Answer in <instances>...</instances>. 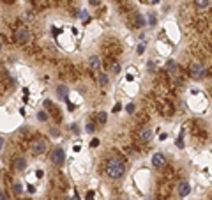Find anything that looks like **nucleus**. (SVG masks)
Returning a JSON list of instances; mask_svg holds the SVG:
<instances>
[{
	"label": "nucleus",
	"mask_w": 212,
	"mask_h": 200,
	"mask_svg": "<svg viewBox=\"0 0 212 200\" xmlns=\"http://www.w3.org/2000/svg\"><path fill=\"white\" fill-rule=\"evenodd\" d=\"M125 174V165L118 160H110L108 165H106V175L110 179H120V177Z\"/></svg>",
	"instance_id": "nucleus-1"
},
{
	"label": "nucleus",
	"mask_w": 212,
	"mask_h": 200,
	"mask_svg": "<svg viewBox=\"0 0 212 200\" xmlns=\"http://www.w3.org/2000/svg\"><path fill=\"white\" fill-rule=\"evenodd\" d=\"M50 161L55 165V167H62L64 161H66V151L62 147H55L51 152H50Z\"/></svg>",
	"instance_id": "nucleus-2"
},
{
	"label": "nucleus",
	"mask_w": 212,
	"mask_h": 200,
	"mask_svg": "<svg viewBox=\"0 0 212 200\" xmlns=\"http://www.w3.org/2000/svg\"><path fill=\"white\" fill-rule=\"evenodd\" d=\"M189 71H191V76H193V78H203L207 75V69L203 68L200 62H193L189 66Z\"/></svg>",
	"instance_id": "nucleus-3"
},
{
	"label": "nucleus",
	"mask_w": 212,
	"mask_h": 200,
	"mask_svg": "<svg viewBox=\"0 0 212 200\" xmlns=\"http://www.w3.org/2000/svg\"><path fill=\"white\" fill-rule=\"evenodd\" d=\"M46 149H48L46 140H35V142L32 144V154H34V156H39V154L46 152Z\"/></svg>",
	"instance_id": "nucleus-4"
},
{
	"label": "nucleus",
	"mask_w": 212,
	"mask_h": 200,
	"mask_svg": "<svg viewBox=\"0 0 212 200\" xmlns=\"http://www.w3.org/2000/svg\"><path fill=\"white\" fill-rule=\"evenodd\" d=\"M152 165H154V168H159V170H161V168L166 165V158L163 156L161 152H156L154 156H152Z\"/></svg>",
	"instance_id": "nucleus-5"
},
{
	"label": "nucleus",
	"mask_w": 212,
	"mask_h": 200,
	"mask_svg": "<svg viewBox=\"0 0 212 200\" xmlns=\"http://www.w3.org/2000/svg\"><path fill=\"white\" fill-rule=\"evenodd\" d=\"M177 193H179L180 197H187V195L191 193V186H189V183H187V181H180V183L177 184Z\"/></svg>",
	"instance_id": "nucleus-6"
},
{
	"label": "nucleus",
	"mask_w": 212,
	"mask_h": 200,
	"mask_svg": "<svg viewBox=\"0 0 212 200\" xmlns=\"http://www.w3.org/2000/svg\"><path fill=\"white\" fill-rule=\"evenodd\" d=\"M28 37H30V34H28V30H27L25 27H21V29L16 30V41H18V43H27Z\"/></svg>",
	"instance_id": "nucleus-7"
},
{
	"label": "nucleus",
	"mask_w": 212,
	"mask_h": 200,
	"mask_svg": "<svg viewBox=\"0 0 212 200\" xmlns=\"http://www.w3.org/2000/svg\"><path fill=\"white\" fill-rule=\"evenodd\" d=\"M14 168L18 172H23L27 168V160L25 158H14Z\"/></svg>",
	"instance_id": "nucleus-8"
},
{
	"label": "nucleus",
	"mask_w": 212,
	"mask_h": 200,
	"mask_svg": "<svg viewBox=\"0 0 212 200\" xmlns=\"http://www.w3.org/2000/svg\"><path fill=\"white\" fill-rule=\"evenodd\" d=\"M150 138H152V129L145 128V129L140 131V140H141V142H148Z\"/></svg>",
	"instance_id": "nucleus-9"
},
{
	"label": "nucleus",
	"mask_w": 212,
	"mask_h": 200,
	"mask_svg": "<svg viewBox=\"0 0 212 200\" xmlns=\"http://www.w3.org/2000/svg\"><path fill=\"white\" fill-rule=\"evenodd\" d=\"M166 69L172 73V75H177V73H179V66L175 64V60H168V62H166Z\"/></svg>",
	"instance_id": "nucleus-10"
},
{
	"label": "nucleus",
	"mask_w": 212,
	"mask_h": 200,
	"mask_svg": "<svg viewBox=\"0 0 212 200\" xmlns=\"http://www.w3.org/2000/svg\"><path fill=\"white\" fill-rule=\"evenodd\" d=\"M57 94H58V98H60V99H64V98H67L69 89H67L66 85H58V87H57Z\"/></svg>",
	"instance_id": "nucleus-11"
},
{
	"label": "nucleus",
	"mask_w": 212,
	"mask_h": 200,
	"mask_svg": "<svg viewBox=\"0 0 212 200\" xmlns=\"http://www.w3.org/2000/svg\"><path fill=\"white\" fill-rule=\"evenodd\" d=\"M89 64H90V68H92L94 71H97V69H99V66H101V62H99V57L92 55V57L89 59Z\"/></svg>",
	"instance_id": "nucleus-12"
},
{
	"label": "nucleus",
	"mask_w": 212,
	"mask_h": 200,
	"mask_svg": "<svg viewBox=\"0 0 212 200\" xmlns=\"http://www.w3.org/2000/svg\"><path fill=\"white\" fill-rule=\"evenodd\" d=\"M99 85L101 87H106V85H108V82H110V78H108V75H99Z\"/></svg>",
	"instance_id": "nucleus-13"
},
{
	"label": "nucleus",
	"mask_w": 212,
	"mask_h": 200,
	"mask_svg": "<svg viewBox=\"0 0 212 200\" xmlns=\"http://www.w3.org/2000/svg\"><path fill=\"white\" fill-rule=\"evenodd\" d=\"M106 121H108L106 112H99V114H97V122H99V124H106Z\"/></svg>",
	"instance_id": "nucleus-14"
},
{
	"label": "nucleus",
	"mask_w": 212,
	"mask_h": 200,
	"mask_svg": "<svg viewBox=\"0 0 212 200\" xmlns=\"http://www.w3.org/2000/svg\"><path fill=\"white\" fill-rule=\"evenodd\" d=\"M12 191H14V195H21V193H23V186H21L19 183H14Z\"/></svg>",
	"instance_id": "nucleus-15"
},
{
	"label": "nucleus",
	"mask_w": 212,
	"mask_h": 200,
	"mask_svg": "<svg viewBox=\"0 0 212 200\" xmlns=\"http://www.w3.org/2000/svg\"><path fill=\"white\" fill-rule=\"evenodd\" d=\"M37 119H39L41 122H46V121H48V114L44 112V110H41V112H37Z\"/></svg>",
	"instance_id": "nucleus-16"
},
{
	"label": "nucleus",
	"mask_w": 212,
	"mask_h": 200,
	"mask_svg": "<svg viewBox=\"0 0 212 200\" xmlns=\"http://www.w3.org/2000/svg\"><path fill=\"white\" fill-rule=\"evenodd\" d=\"M195 4H196V7H200V9H205V7H209L210 2H209V0H196Z\"/></svg>",
	"instance_id": "nucleus-17"
},
{
	"label": "nucleus",
	"mask_w": 212,
	"mask_h": 200,
	"mask_svg": "<svg viewBox=\"0 0 212 200\" xmlns=\"http://www.w3.org/2000/svg\"><path fill=\"white\" fill-rule=\"evenodd\" d=\"M134 23H136V27H143V25H145V20H143V16H141V14H138V16H136Z\"/></svg>",
	"instance_id": "nucleus-18"
},
{
	"label": "nucleus",
	"mask_w": 212,
	"mask_h": 200,
	"mask_svg": "<svg viewBox=\"0 0 212 200\" xmlns=\"http://www.w3.org/2000/svg\"><path fill=\"white\" fill-rule=\"evenodd\" d=\"M177 147L179 149H184V133L179 135V140H177Z\"/></svg>",
	"instance_id": "nucleus-19"
},
{
	"label": "nucleus",
	"mask_w": 212,
	"mask_h": 200,
	"mask_svg": "<svg viewBox=\"0 0 212 200\" xmlns=\"http://www.w3.org/2000/svg\"><path fill=\"white\" fill-rule=\"evenodd\" d=\"M85 131H87V133H94V124L87 122V124H85Z\"/></svg>",
	"instance_id": "nucleus-20"
},
{
	"label": "nucleus",
	"mask_w": 212,
	"mask_h": 200,
	"mask_svg": "<svg viewBox=\"0 0 212 200\" xmlns=\"http://www.w3.org/2000/svg\"><path fill=\"white\" fill-rule=\"evenodd\" d=\"M112 73H113V75L120 73V66H118V64H113V66H112Z\"/></svg>",
	"instance_id": "nucleus-21"
},
{
	"label": "nucleus",
	"mask_w": 212,
	"mask_h": 200,
	"mask_svg": "<svg viewBox=\"0 0 212 200\" xmlns=\"http://www.w3.org/2000/svg\"><path fill=\"white\" fill-rule=\"evenodd\" d=\"M125 112H127V114H133V112H134V105H133V103H129V105L125 106Z\"/></svg>",
	"instance_id": "nucleus-22"
},
{
	"label": "nucleus",
	"mask_w": 212,
	"mask_h": 200,
	"mask_svg": "<svg viewBox=\"0 0 212 200\" xmlns=\"http://www.w3.org/2000/svg\"><path fill=\"white\" fill-rule=\"evenodd\" d=\"M147 68L150 69V71H154V69H156V64H154L152 60H148V62H147Z\"/></svg>",
	"instance_id": "nucleus-23"
},
{
	"label": "nucleus",
	"mask_w": 212,
	"mask_h": 200,
	"mask_svg": "<svg viewBox=\"0 0 212 200\" xmlns=\"http://www.w3.org/2000/svg\"><path fill=\"white\" fill-rule=\"evenodd\" d=\"M145 52V44L141 43V44H138V53H143Z\"/></svg>",
	"instance_id": "nucleus-24"
},
{
	"label": "nucleus",
	"mask_w": 212,
	"mask_h": 200,
	"mask_svg": "<svg viewBox=\"0 0 212 200\" xmlns=\"http://www.w3.org/2000/svg\"><path fill=\"white\" fill-rule=\"evenodd\" d=\"M148 23H150V25H156V16H148Z\"/></svg>",
	"instance_id": "nucleus-25"
},
{
	"label": "nucleus",
	"mask_w": 212,
	"mask_h": 200,
	"mask_svg": "<svg viewBox=\"0 0 212 200\" xmlns=\"http://www.w3.org/2000/svg\"><path fill=\"white\" fill-rule=\"evenodd\" d=\"M97 145H99V140H97V138H94V140L90 142V147H97Z\"/></svg>",
	"instance_id": "nucleus-26"
},
{
	"label": "nucleus",
	"mask_w": 212,
	"mask_h": 200,
	"mask_svg": "<svg viewBox=\"0 0 212 200\" xmlns=\"http://www.w3.org/2000/svg\"><path fill=\"white\" fill-rule=\"evenodd\" d=\"M120 108H122V105H120V103H117V105L113 106V112L117 114V112H118V110H120Z\"/></svg>",
	"instance_id": "nucleus-27"
},
{
	"label": "nucleus",
	"mask_w": 212,
	"mask_h": 200,
	"mask_svg": "<svg viewBox=\"0 0 212 200\" xmlns=\"http://www.w3.org/2000/svg\"><path fill=\"white\" fill-rule=\"evenodd\" d=\"M87 200H94V191H89L87 193Z\"/></svg>",
	"instance_id": "nucleus-28"
},
{
	"label": "nucleus",
	"mask_w": 212,
	"mask_h": 200,
	"mask_svg": "<svg viewBox=\"0 0 212 200\" xmlns=\"http://www.w3.org/2000/svg\"><path fill=\"white\" fill-rule=\"evenodd\" d=\"M0 200H9V198H7V195H6L4 191H0Z\"/></svg>",
	"instance_id": "nucleus-29"
},
{
	"label": "nucleus",
	"mask_w": 212,
	"mask_h": 200,
	"mask_svg": "<svg viewBox=\"0 0 212 200\" xmlns=\"http://www.w3.org/2000/svg\"><path fill=\"white\" fill-rule=\"evenodd\" d=\"M51 135H53V137H58V129H57V128H51Z\"/></svg>",
	"instance_id": "nucleus-30"
},
{
	"label": "nucleus",
	"mask_w": 212,
	"mask_h": 200,
	"mask_svg": "<svg viewBox=\"0 0 212 200\" xmlns=\"http://www.w3.org/2000/svg\"><path fill=\"white\" fill-rule=\"evenodd\" d=\"M71 129H73V133H78V126L76 124H71Z\"/></svg>",
	"instance_id": "nucleus-31"
},
{
	"label": "nucleus",
	"mask_w": 212,
	"mask_h": 200,
	"mask_svg": "<svg viewBox=\"0 0 212 200\" xmlns=\"http://www.w3.org/2000/svg\"><path fill=\"white\" fill-rule=\"evenodd\" d=\"M90 4H92V6H96V7H97V6H99V4H101V2H99V0H92V2H90Z\"/></svg>",
	"instance_id": "nucleus-32"
},
{
	"label": "nucleus",
	"mask_w": 212,
	"mask_h": 200,
	"mask_svg": "<svg viewBox=\"0 0 212 200\" xmlns=\"http://www.w3.org/2000/svg\"><path fill=\"white\" fill-rule=\"evenodd\" d=\"M2 147H4V140L0 138V151H2Z\"/></svg>",
	"instance_id": "nucleus-33"
},
{
	"label": "nucleus",
	"mask_w": 212,
	"mask_h": 200,
	"mask_svg": "<svg viewBox=\"0 0 212 200\" xmlns=\"http://www.w3.org/2000/svg\"><path fill=\"white\" fill-rule=\"evenodd\" d=\"M73 200H80V195H74V197H71Z\"/></svg>",
	"instance_id": "nucleus-34"
},
{
	"label": "nucleus",
	"mask_w": 212,
	"mask_h": 200,
	"mask_svg": "<svg viewBox=\"0 0 212 200\" xmlns=\"http://www.w3.org/2000/svg\"><path fill=\"white\" fill-rule=\"evenodd\" d=\"M64 200H73V198H67V197H66V198H64Z\"/></svg>",
	"instance_id": "nucleus-35"
},
{
	"label": "nucleus",
	"mask_w": 212,
	"mask_h": 200,
	"mask_svg": "<svg viewBox=\"0 0 212 200\" xmlns=\"http://www.w3.org/2000/svg\"><path fill=\"white\" fill-rule=\"evenodd\" d=\"M0 50H2V41H0Z\"/></svg>",
	"instance_id": "nucleus-36"
}]
</instances>
